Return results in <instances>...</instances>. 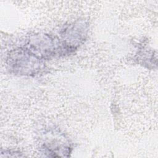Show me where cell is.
I'll list each match as a JSON object with an SVG mask.
<instances>
[{"instance_id":"1","label":"cell","mask_w":158,"mask_h":158,"mask_svg":"<svg viewBox=\"0 0 158 158\" xmlns=\"http://www.w3.org/2000/svg\"><path fill=\"white\" fill-rule=\"evenodd\" d=\"M12 60L14 63L12 64L14 66V69L22 73H35L40 67V61L33 54L28 52L20 51L14 55Z\"/></svg>"}]
</instances>
